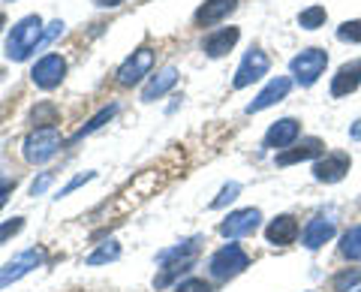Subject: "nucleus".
<instances>
[{
  "mask_svg": "<svg viewBox=\"0 0 361 292\" xmlns=\"http://www.w3.org/2000/svg\"><path fill=\"white\" fill-rule=\"evenodd\" d=\"M21 229H25V217H13V220L0 223V244L9 241V238H16Z\"/></svg>",
  "mask_w": 361,
  "mask_h": 292,
  "instance_id": "7c9ffc66",
  "label": "nucleus"
},
{
  "mask_svg": "<svg viewBox=\"0 0 361 292\" xmlns=\"http://www.w3.org/2000/svg\"><path fill=\"white\" fill-rule=\"evenodd\" d=\"M349 172V157L346 154H325L319 163L313 166V178L319 184H337L343 181Z\"/></svg>",
  "mask_w": 361,
  "mask_h": 292,
  "instance_id": "9d476101",
  "label": "nucleus"
},
{
  "mask_svg": "<svg viewBox=\"0 0 361 292\" xmlns=\"http://www.w3.org/2000/svg\"><path fill=\"white\" fill-rule=\"evenodd\" d=\"M358 85H361V61H349V63H343L341 70H337V75H334V82H331V97H346V94H353V91H358Z\"/></svg>",
  "mask_w": 361,
  "mask_h": 292,
  "instance_id": "f3484780",
  "label": "nucleus"
},
{
  "mask_svg": "<svg viewBox=\"0 0 361 292\" xmlns=\"http://www.w3.org/2000/svg\"><path fill=\"white\" fill-rule=\"evenodd\" d=\"M190 268H193V260H180V262H166V265H163V272L154 277V286H157V289H166L169 284H172V280H178L180 274H187Z\"/></svg>",
  "mask_w": 361,
  "mask_h": 292,
  "instance_id": "412c9836",
  "label": "nucleus"
},
{
  "mask_svg": "<svg viewBox=\"0 0 361 292\" xmlns=\"http://www.w3.org/2000/svg\"><path fill=\"white\" fill-rule=\"evenodd\" d=\"M42 260H45V253L39 250V247H30V250L18 253L16 260H9L4 268H0V289L9 286V284H16V280H21L25 274H30L33 268H39Z\"/></svg>",
  "mask_w": 361,
  "mask_h": 292,
  "instance_id": "0eeeda50",
  "label": "nucleus"
},
{
  "mask_svg": "<svg viewBox=\"0 0 361 292\" xmlns=\"http://www.w3.org/2000/svg\"><path fill=\"white\" fill-rule=\"evenodd\" d=\"M51 181H54V175H51V172H42V175L37 178V181L30 184V196H42L45 190L51 187Z\"/></svg>",
  "mask_w": 361,
  "mask_h": 292,
  "instance_id": "2f4dec72",
  "label": "nucleus"
},
{
  "mask_svg": "<svg viewBox=\"0 0 361 292\" xmlns=\"http://www.w3.org/2000/svg\"><path fill=\"white\" fill-rule=\"evenodd\" d=\"M268 66H271V61H268V54L262 51V49H250L244 54V61H241V66L235 70V78H232V85L238 87H247V85H253V82H259L265 73H268Z\"/></svg>",
  "mask_w": 361,
  "mask_h": 292,
  "instance_id": "1a4fd4ad",
  "label": "nucleus"
},
{
  "mask_svg": "<svg viewBox=\"0 0 361 292\" xmlns=\"http://www.w3.org/2000/svg\"><path fill=\"white\" fill-rule=\"evenodd\" d=\"M4 21H6V18H4V13H0V28H4Z\"/></svg>",
  "mask_w": 361,
  "mask_h": 292,
  "instance_id": "4c0bfd02",
  "label": "nucleus"
},
{
  "mask_svg": "<svg viewBox=\"0 0 361 292\" xmlns=\"http://www.w3.org/2000/svg\"><path fill=\"white\" fill-rule=\"evenodd\" d=\"M265 238H268V244H277V247L295 244V238H298V220L292 214L274 217L268 223V229H265Z\"/></svg>",
  "mask_w": 361,
  "mask_h": 292,
  "instance_id": "ddd939ff",
  "label": "nucleus"
},
{
  "mask_svg": "<svg viewBox=\"0 0 361 292\" xmlns=\"http://www.w3.org/2000/svg\"><path fill=\"white\" fill-rule=\"evenodd\" d=\"M337 39H343V42H361V18L343 21V25L337 28Z\"/></svg>",
  "mask_w": 361,
  "mask_h": 292,
  "instance_id": "bb28decb",
  "label": "nucleus"
},
{
  "mask_svg": "<svg viewBox=\"0 0 361 292\" xmlns=\"http://www.w3.org/2000/svg\"><path fill=\"white\" fill-rule=\"evenodd\" d=\"M259 220H262V211L259 208H241V211H232L229 217L220 223V235L223 238H244V235H253L259 229Z\"/></svg>",
  "mask_w": 361,
  "mask_h": 292,
  "instance_id": "423d86ee",
  "label": "nucleus"
},
{
  "mask_svg": "<svg viewBox=\"0 0 361 292\" xmlns=\"http://www.w3.org/2000/svg\"><path fill=\"white\" fill-rule=\"evenodd\" d=\"M54 118H58V109L51 103H42L39 109H33V121L42 123V127H54Z\"/></svg>",
  "mask_w": 361,
  "mask_h": 292,
  "instance_id": "c756f323",
  "label": "nucleus"
},
{
  "mask_svg": "<svg viewBox=\"0 0 361 292\" xmlns=\"http://www.w3.org/2000/svg\"><path fill=\"white\" fill-rule=\"evenodd\" d=\"M247 265H250V260H247V253L241 250V247L238 244H226L211 256L208 272H211L214 280H232V277H238Z\"/></svg>",
  "mask_w": 361,
  "mask_h": 292,
  "instance_id": "7ed1b4c3",
  "label": "nucleus"
},
{
  "mask_svg": "<svg viewBox=\"0 0 361 292\" xmlns=\"http://www.w3.org/2000/svg\"><path fill=\"white\" fill-rule=\"evenodd\" d=\"M63 28H66V25H63L61 18H54L49 28H42V37H39V42H37V51H42L45 46H49V42H54V39H58L61 33H63Z\"/></svg>",
  "mask_w": 361,
  "mask_h": 292,
  "instance_id": "cd10ccee",
  "label": "nucleus"
},
{
  "mask_svg": "<svg viewBox=\"0 0 361 292\" xmlns=\"http://www.w3.org/2000/svg\"><path fill=\"white\" fill-rule=\"evenodd\" d=\"M289 87H292V78H286V75L271 78V82L265 85V91L259 94L250 106H247V111H250V115H256V111H262V109H271V106L280 103V99L289 94Z\"/></svg>",
  "mask_w": 361,
  "mask_h": 292,
  "instance_id": "9b49d317",
  "label": "nucleus"
},
{
  "mask_svg": "<svg viewBox=\"0 0 361 292\" xmlns=\"http://www.w3.org/2000/svg\"><path fill=\"white\" fill-rule=\"evenodd\" d=\"M175 82H178V70H175L172 63L163 66V70H157V75H151V82L145 85V91H142V103H154V99L166 97V94L175 87Z\"/></svg>",
  "mask_w": 361,
  "mask_h": 292,
  "instance_id": "4468645a",
  "label": "nucleus"
},
{
  "mask_svg": "<svg viewBox=\"0 0 361 292\" xmlns=\"http://www.w3.org/2000/svg\"><path fill=\"white\" fill-rule=\"evenodd\" d=\"M94 175H97V172H82V175H75L73 181H70V184H66V187L61 190V196H70L73 190H78V187H82L85 181H94Z\"/></svg>",
  "mask_w": 361,
  "mask_h": 292,
  "instance_id": "72a5a7b5",
  "label": "nucleus"
},
{
  "mask_svg": "<svg viewBox=\"0 0 361 292\" xmlns=\"http://www.w3.org/2000/svg\"><path fill=\"white\" fill-rule=\"evenodd\" d=\"M42 37V18L39 16H25L21 21H16L13 30L6 37V58L9 61H27L33 51H37V42Z\"/></svg>",
  "mask_w": 361,
  "mask_h": 292,
  "instance_id": "f257e3e1",
  "label": "nucleus"
},
{
  "mask_svg": "<svg viewBox=\"0 0 361 292\" xmlns=\"http://www.w3.org/2000/svg\"><path fill=\"white\" fill-rule=\"evenodd\" d=\"M238 193H241V184H235V181H229L223 190H220V196L211 202V208H223V205H229V202H235L238 199Z\"/></svg>",
  "mask_w": 361,
  "mask_h": 292,
  "instance_id": "c85d7f7f",
  "label": "nucleus"
},
{
  "mask_svg": "<svg viewBox=\"0 0 361 292\" xmlns=\"http://www.w3.org/2000/svg\"><path fill=\"white\" fill-rule=\"evenodd\" d=\"M121 256V244L118 241H106V244H99L94 253L87 256V265H103V262H115Z\"/></svg>",
  "mask_w": 361,
  "mask_h": 292,
  "instance_id": "5701e85b",
  "label": "nucleus"
},
{
  "mask_svg": "<svg viewBox=\"0 0 361 292\" xmlns=\"http://www.w3.org/2000/svg\"><path fill=\"white\" fill-rule=\"evenodd\" d=\"M301 136V127L295 118H280L277 123H271L268 133H265V145L268 148H289L292 142H295Z\"/></svg>",
  "mask_w": 361,
  "mask_h": 292,
  "instance_id": "f8f14e48",
  "label": "nucleus"
},
{
  "mask_svg": "<svg viewBox=\"0 0 361 292\" xmlns=\"http://www.w3.org/2000/svg\"><path fill=\"white\" fill-rule=\"evenodd\" d=\"M325 18H329L325 6H310V9H304V13L298 16V25H301L304 30H316V28L325 25Z\"/></svg>",
  "mask_w": 361,
  "mask_h": 292,
  "instance_id": "393cba45",
  "label": "nucleus"
},
{
  "mask_svg": "<svg viewBox=\"0 0 361 292\" xmlns=\"http://www.w3.org/2000/svg\"><path fill=\"white\" fill-rule=\"evenodd\" d=\"M292 75H295V82L310 87L316 78H319L325 73V66H329V54H325L322 49H304L298 58H292Z\"/></svg>",
  "mask_w": 361,
  "mask_h": 292,
  "instance_id": "20e7f679",
  "label": "nucleus"
},
{
  "mask_svg": "<svg viewBox=\"0 0 361 292\" xmlns=\"http://www.w3.org/2000/svg\"><path fill=\"white\" fill-rule=\"evenodd\" d=\"M325 148L319 139H304L298 148L292 151H280L277 154V166H292V163H301V160H310V157H319Z\"/></svg>",
  "mask_w": 361,
  "mask_h": 292,
  "instance_id": "6ab92c4d",
  "label": "nucleus"
},
{
  "mask_svg": "<svg viewBox=\"0 0 361 292\" xmlns=\"http://www.w3.org/2000/svg\"><path fill=\"white\" fill-rule=\"evenodd\" d=\"M341 253L346 256V260H361V226H353V229L343 235Z\"/></svg>",
  "mask_w": 361,
  "mask_h": 292,
  "instance_id": "b1692460",
  "label": "nucleus"
},
{
  "mask_svg": "<svg viewBox=\"0 0 361 292\" xmlns=\"http://www.w3.org/2000/svg\"><path fill=\"white\" fill-rule=\"evenodd\" d=\"M196 247H199V238H187V241H180V244H175V247H169V250H160V253H157V262L166 265V262L193 260Z\"/></svg>",
  "mask_w": 361,
  "mask_h": 292,
  "instance_id": "aec40b11",
  "label": "nucleus"
},
{
  "mask_svg": "<svg viewBox=\"0 0 361 292\" xmlns=\"http://www.w3.org/2000/svg\"><path fill=\"white\" fill-rule=\"evenodd\" d=\"M358 284H361V268H346V272H341V274L331 280L334 292H349V289L358 286Z\"/></svg>",
  "mask_w": 361,
  "mask_h": 292,
  "instance_id": "a878e982",
  "label": "nucleus"
},
{
  "mask_svg": "<svg viewBox=\"0 0 361 292\" xmlns=\"http://www.w3.org/2000/svg\"><path fill=\"white\" fill-rule=\"evenodd\" d=\"M238 37H241L238 28H223V30H217V33H211V37H205L202 49H205L208 58H223V54H229V51L235 49Z\"/></svg>",
  "mask_w": 361,
  "mask_h": 292,
  "instance_id": "a211bd4d",
  "label": "nucleus"
},
{
  "mask_svg": "<svg viewBox=\"0 0 361 292\" xmlns=\"http://www.w3.org/2000/svg\"><path fill=\"white\" fill-rule=\"evenodd\" d=\"M61 145H63V139H61L58 127H37V130H30L25 139V160L33 166L45 163L61 151Z\"/></svg>",
  "mask_w": 361,
  "mask_h": 292,
  "instance_id": "f03ea898",
  "label": "nucleus"
},
{
  "mask_svg": "<svg viewBox=\"0 0 361 292\" xmlns=\"http://www.w3.org/2000/svg\"><path fill=\"white\" fill-rule=\"evenodd\" d=\"M9 190H13V184H0V208L6 205V196H9Z\"/></svg>",
  "mask_w": 361,
  "mask_h": 292,
  "instance_id": "c9c22d12",
  "label": "nucleus"
},
{
  "mask_svg": "<svg viewBox=\"0 0 361 292\" xmlns=\"http://www.w3.org/2000/svg\"><path fill=\"white\" fill-rule=\"evenodd\" d=\"M238 6V0H205L196 13V25L202 28H211V25H220L223 18H229Z\"/></svg>",
  "mask_w": 361,
  "mask_h": 292,
  "instance_id": "2eb2a0df",
  "label": "nucleus"
},
{
  "mask_svg": "<svg viewBox=\"0 0 361 292\" xmlns=\"http://www.w3.org/2000/svg\"><path fill=\"white\" fill-rule=\"evenodd\" d=\"M178 292H214L205 280H199V277H190V280H184V284L178 286Z\"/></svg>",
  "mask_w": 361,
  "mask_h": 292,
  "instance_id": "473e14b6",
  "label": "nucleus"
},
{
  "mask_svg": "<svg viewBox=\"0 0 361 292\" xmlns=\"http://www.w3.org/2000/svg\"><path fill=\"white\" fill-rule=\"evenodd\" d=\"M151 66H154V51L145 46L139 51H133L127 61L121 63V70H118V85L123 87H133V85H139L145 75L151 73Z\"/></svg>",
  "mask_w": 361,
  "mask_h": 292,
  "instance_id": "6e6552de",
  "label": "nucleus"
},
{
  "mask_svg": "<svg viewBox=\"0 0 361 292\" xmlns=\"http://www.w3.org/2000/svg\"><path fill=\"white\" fill-rule=\"evenodd\" d=\"M121 4H123V0H97V6H106V9L109 6H121Z\"/></svg>",
  "mask_w": 361,
  "mask_h": 292,
  "instance_id": "e433bc0d",
  "label": "nucleus"
},
{
  "mask_svg": "<svg viewBox=\"0 0 361 292\" xmlns=\"http://www.w3.org/2000/svg\"><path fill=\"white\" fill-rule=\"evenodd\" d=\"M63 75H66V61L61 58V54H45V58H39L37 63H33V70H30L33 85L42 87V91L58 87L63 82Z\"/></svg>",
  "mask_w": 361,
  "mask_h": 292,
  "instance_id": "39448f33",
  "label": "nucleus"
},
{
  "mask_svg": "<svg viewBox=\"0 0 361 292\" xmlns=\"http://www.w3.org/2000/svg\"><path fill=\"white\" fill-rule=\"evenodd\" d=\"M331 238H334V220H325V217H313L301 232V241L307 250H319V247L329 244Z\"/></svg>",
  "mask_w": 361,
  "mask_h": 292,
  "instance_id": "dca6fc26",
  "label": "nucleus"
},
{
  "mask_svg": "<svg viewBox=\"0 0 361 292\" xmlns=\"http://www.w3.org/2000/svg\"><path fill=\"white\" fill-rule=\"evenodd\" d=\"M115 115H118V106H115V103H111V106H106V109H99V111H97V115H94V118H90V121L85 123V127H82V130H78V133H75V136H73L70 142H78V139H85V136H90V133H97L99 127H103V123H109V121H111V118H115Z\"/></svg>",
  "mask_w": 361,
  "mask_h": 292,
  "instance_id": "4be33fe9",
  "label": "nucleus"
},
{
  "mask_svg": "<svg viewBox=\"0 0 361 292\" xmlns=\"http://www.w3.org/2000/svg\"><path fill=\"white\" fill-rule=\"evenodd\" d=\"M349 136H353L355 142H361V118L353 123V127H349Z\"/></svg>",
  "mask_w": 361,
  "mask_h": 292,
  "instance_id": "f704fd0d",
  "label": "nucleus"
}]
</instances>
